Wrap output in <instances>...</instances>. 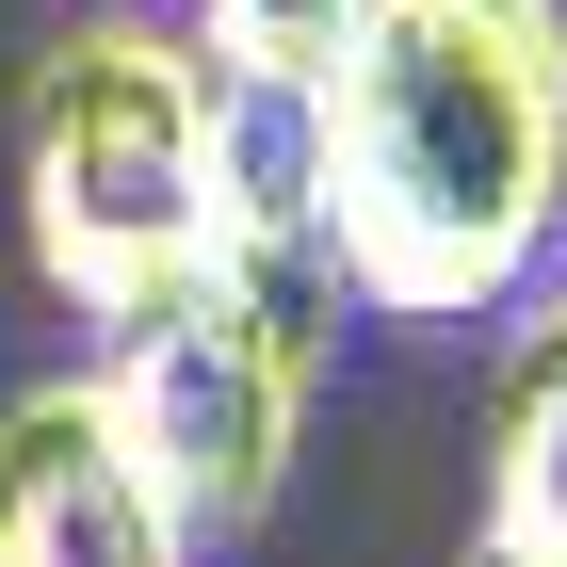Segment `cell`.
<instances>
[{
	"label": "cell",
	"instance_id": "obj_1",
	"mask_svg": "<svg viewBox=\"0 0 567 567\" xmlns=\"http://www.w3.org/2000/svg\"><path fill=\"white\" fill-rule=\"evenodd\" d=\"M324 260L390 324H486L567 227V0H357L308 82Z\"/></svg>",
	"mask_w": 567,
	"mask_h": 567
},
{
	"label": "cell",
	"instance_id": "obj_2",
	"mask_svg": "<svg viewBox=\"0 0 567 567\" xmlns=\"http://www.w3.org/2000/svg\"><path fill=\"white\" fill-rule=\"evenodd\" d=\"M17 227L82 324L146 308L195 260V49L146 17H82L17 97Z\"/></svg>",
	"mask_w": 567,
	"mask_h": 567
},
{
	"label": "cell",
	"instance_id": "obj_3",
	"mask_svg": "<svg viewBox=\"0 0 567 567\" xmlns=\"http://www.w3.org/2000/svg\"><path fill=\"white\" fill-rule=\"evenodd\" d=\"M82 390H97V422L131 437L146 503H163L178 535H244L276 503V471H292V422H308V324L260 276L178 260L146 308L97 324Z\"/></svg>",
	"mask_w": 567,
	"mask_h": 567
},
{
	"label": "cell",
	"instance_id": "obj_4",
	"mask_svg": "<svg viewBox=\"0 0 567 567\" xmlns=\"http://www.w3.org/2000/svg\"><path fill=\"white\" fill-rule=\"evenodd\" d=\"M195 535L146 503L131 437L97 422V390H17L0 405V567H178Z\"/></svg>",
	"mask_w": 567,
	"mask_h": 567
},
{
	"label": "cell",
	"instance_id": "obj_5",
	"mask_svg": "<svg viewBox=\"0 0 567 567\" xmlns=\"http://www.w3.org/2000/svg\"><path fill=\"white\" fill-rule=\"evenodd\" d=\"M195 260H227V276H292V260H324V195H308V97H276V82H212L195 65Z\"/></svg>",
	"mask_w": 567,
	"mask_h": 567
},
{
	"label": "cell",
	"instance_id": "obj_6",
	"mask_svg": "<svg viewBox=\"0 0 567 567\" xmlns=\"http://www.w3.org/2000/svg\"><path fill=\"white\" fill-rule=\"evenodd\" d=\"M486 551L567 567V308H535L486 390Z\"/></svg>",
	"mask_w": 567,
	"mask_h": 567
},
{
	"label": "cell",
	"instance_id": "obj_7",
	"mask_svg": "<svg viewBox=\"0 0 567 567\" xmlns=\"http://www.w3.org/2000/svg\"><path fill=\"white\" fill-rule=\"evenodd\" d=\"M341 17L357 0H195V65H212V82H276V97H308L324 82V49H341Z\"/></svg>",
	"mask_w": 567,
	"mask_h": 567
},
{
	"label": "cell",
	"instance_id": "obj_8",
	"mask_svg": "<svg viewBox=\"0 0 567 567\" xmlns=\"http://www.w3.org/2000/svg\"><path fill=\"white\" fill-rule=\"evenodd\" d=\"M486 567H503V551H486Z\"/></svg>",
	"mask_w": 567,
	"mask_h": 567
}]
</instances>
